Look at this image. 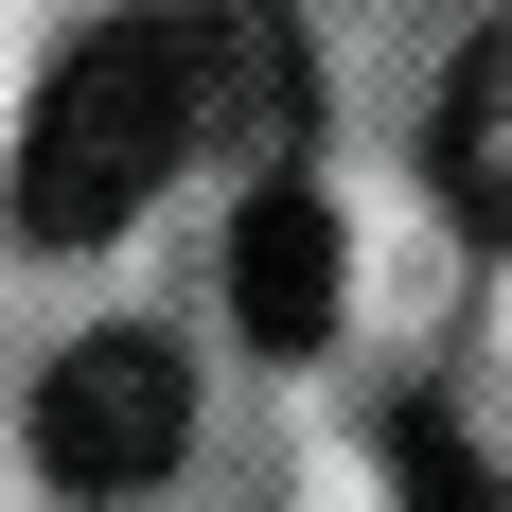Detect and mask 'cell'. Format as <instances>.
<instances>
[{"label":"cell","instance_id":"6da1fadb","mask_svg":"<svg viewBox=\"0 0 512 512\" xmlns=\"http://www.w3.org/2000/svg\"><path fill=\"white\" fill-rule=\"evenodd\" d=\"M177 159H195V53H177V18H89L36 71V124H18V230L36 248H106Z\"/></svg>","mask_w":512,"mask_h":512},{"label":"cell","instance_id":"7a4b0ae2","mask_svg":"<svg viewBox=\"0 0 512 512\" xmlns=\"http://www.w3.org/2000/svg\"><path fill=\"white\" fill-rule=\"evenodd\" d=\"M177 442H195V371L159 354V336H89V354H53V389H36V460L71 477V495H142Z\"/></svg>","mask_w":512,"mask_h":512},{"label":"cell","instance_id":"3957f363","mask_svg":"<svg viewBox=\"0 0 512 512\" xmlns=\"http://www.w3.org/2000/svg\"><path fill=\"white\" fill-rule=\"evenodd\" d=\"M177 53H195V142L212 159H301L318 71H301V0H177Z\"/></svg>","mask_w":512,"mask_h":512},{"label":"cell","instance_id":"277c9868","mask_svg":"<svg viewBox=\"0 0 512 512\" xmlns=\"http://www.w3.org/2000/svg\"><path fill=\"white\" fill-rule=\"evenodd\" d=\"M336 212L301 195V177H248V212H230V318H248L265 354H318L336 336Z\"/></svg>","mask_w":512,"mask_h":512},{"label":"cell","instance_id":"5b68a950","mask_svg":"<svg viewBox=\"0 0 512 512\" xmlns=\"http://www.w3.org/2000/svg\"><path fill=\"white\" fill-rule=\"evenodd\" d=\"M424 159H442V212H460L477 248H512V18L442 71V124H424Z\"/></svg>","mask_w":512,"mask_h":512},{"label":"cell","instance_id":"8992f818","mask_svg":"<svg viewBox=\"0 0 512 512\" xmlns=\"http://www.w3.org/2000/svg\"><path fill=\"white\" fill-rule=\"evenodd\" d=\"M389 495L407 512H495V477H477V442L442 407H389Z\"/></svg>","mask_w":512,"mask_h":512}]
</instances>
